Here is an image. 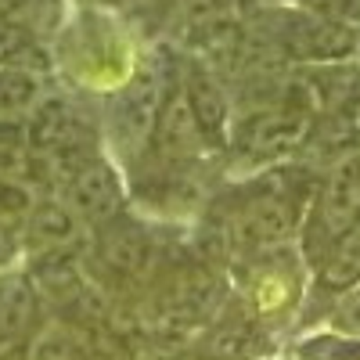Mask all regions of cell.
Here are the masks:
<instances>
[{
    "instance_id": "6da1fadb",
    "label": "cell",
    "mask_w": 360,
    "mask_h": 360,
    "mask_svg": "<svg viewBox=\"0 0 360 360\" xmlns=\"http://www.w3.org/2000/svg\"><path fill=\"white\" fill-rule=\"evenodd\" d=\"M231 299L224 266L205 259L198 249H166L141 299L130 307L134 332L159 349L202 335Z\"/></svg>"
},
{
    "instance_id": "5bb4252c",
    "label": "cell",
    "mask_w": 360,
    "mask_h": 360,
    "mask_svg": "<svg viewBox=\"0 0 360 360\" xmlns=\"http://www.w3.org/2000/svg\"><path fill=\"white\" fill-rule=\"evenodd\" d=\"M37 202V191L25 188V184H15V180H0V224L4 227H15L22 231L29 209Z\"/></svg>"
},
{
    "instance_id": "7a4b0ae2",
    "label": "cell",
    "mask_w": 360,
    "mask_h": 360,
    "mask_svg": "<svg viewBox=\"0 0 360 360\" xmlns=\"http://www.w3.org/2000/svg\"><path fill=\"white\" fill-rule=\"evenodd\" d=\"M144 51L141 33L123 18L98 8H69V18L51 40V69L58 86L105 101L137 72Z\"/></svg>"
},
{
    "instance_id": "2e32d148",
    "label": "cell",
    "mask_w": 360,
    "mask_h": 360,
    "mask_svg": "<svg viewBox=\"0 0 360 360\" xmlns=\"http://www.w3.org/2000/svg\"><path fill=\"white\" fill-rule=\"evenodd\" d=\"M303 8L321 15V18H332V22H353L360 18V0H303Z\"/></svg>"
},
{
    "instance_id": "52a82bcc",
    "label": "cell",
    "mask_w": 360,
    "mask_h": 360,
    "mask_svg": "<svg viewBox=\"0 0 360 360\" xmlns=\"http://www.w3.org/2000/svg\"><path fill=\"white\" fill-rule=\"evenodd\" d=\"M40 195L62 198L86 231H94L130 209L127 176L108 152L86 155V159H76L62 169H54Z\"/></svg>"
},
{
    "instance_id": "e0dca14e",
    "label": "cell",
    "mask_w": 360,
    "mask_h": 360,
    "mask_svg": "<svg viewBox=\"0 0 360 360\" xmlns=\"http://www.w3.org/2000/svg\"><path fill=\"white\" fill-rule=\"evenodd\" d=\"M18 256H22V231L0 224V270L15 266V259H18Z\"/></svg>"
},
{
    "instance_id": "4fadbf2b",
    "label": "cell",
    "mask_w": 360,
    "mask_h": 360,
    "mask_svg": "<svg viewBox=\"0 0 360 360\" xmlns=\"http://www.w3.org/2000/svg\"><path fill=\"white\" fill-rule=\"evenodd\" d=\"M295 353H299V360H360V339L324 332V335L303 339Z\"/></svg>"
},
{
    "instance_id": "7c38bea8",
    "label": "cell",
    "mask_w": 360,
    "mask_h": 360,
    "mask_svg": "<svg viewBox=\"0 0 360 360\" xmlns=\"http://www.w3.org/2000/svg\"><path fill=\"white\" fill-rule=\"evenodd\" d=\"M0 180H15L37 191V162L29 155L25 119H0Z\"/></svg>"
},
{
    "instance_id": "9c48e42d",
    "label": "cell",
    "mask_w": 360,
    "mask_h": 360,
    "mask_svg": "<svg viewBox=\"0 0 360 360\" xmlns=\"http://www.w3.org/2000/svg\"><path fill=\"white\" fill-rule=\"evenodd\" d=\"M86 227L72 217V209L54 198V195H37L33 209L22 224V256H44V252H62V249H79L86 242Z\"/></svg>"
},
{
    "instance_id": "ac0fdd59",
    "label": "cell",
    "mask_w": 360,
    "mask_h": 360,
    "mask_svg": "<svg viewBox=\"0 0 360 360\" xmlns=\"http://www.w3.org/2000/svg\"><path fill=\"white\" fill-rule=\"evenodd\" d=\"M0 360H29V346H22V349H11V353H0Z\"/></svg>"
},
{
    "instance_id": "9a60e30c",
    "label": "cell",
    "mask_w": 360,
    "mask_h": 360,
    "mask_svg": "<svg viewBox=\"0 0 360 360\" xmlns=\"http://www.w3.org/2000/svg\"><path fill=\"white\" fill-rule=\"evenodd\" d=\"M328 324H332L335 335L360 339V285H353L349 292H342V295L335 299L332 314H328Z\"/></svg>"
},
{
    "instance_id": "3957f363",
    "label": "cell",
    "mask_w": 360,
    "mask_h": 360,
    "mask_svg": "<svg viewBox=\"0 0 360 360\" xmlns=\"http://www.w3.org/2000/svg\"><path fill=\"white\" fill-rule=\"evenodd\" d=\"M176 62L180 54L169 44L148 47L137 72L101 101V134H105V152L115 159L119 169L134 166L159 127V115L166 108L169 90L176 86Z\"/></svg>"
},
{
    "instance_id": "8fae6325",
    "label": "cell",
    "mask_w": 360,
    "mask_h": 360,
    "mask_svg": "<svg viewBox=\"0 0 360 360\" xmlns=\"http://www.w3.org/2000/svg\"><path fill=\"white\" fill-rule=\"evenodd\" d=\"M76 8H98V11H108L115 18H123L127 25H134L141 37L155 33L159 25H166L180 0H76Z\"/></svg>"
},
{
    "instance_id": "8992f818",
    "label": "cell",
    "mask_w": 360,
    "mask_h": 360,
    "mask_svg": "<svg viewBox=\"0 0 360 360\" xmlns=\"http://www.w3.org/2000/svg\"><path fill=\"white\" fill-rule=\"evenodd\" d=\"M303 266H307V259L292 245L252 256L245 263L231 266L238 274L234 303L242 307L263 332H270V328L281 324L292 310L303 307V288H307Z\"/></svg>"
},
{
    "instance_id": "ba28073f",
    "label": "cell",
    "mask_w": 360,
    "mask_h": 360,
    "mask_svg": "<svg viewBox=\"0 0 360 360\" xmlns=\"http://www.w3.org/2000/svg\"><path fill=\"white\" fill-rule=\"evenodd\" d=\"M47 321V307L25 266L0 270V353L29 346Z\"/></svg>"
},
{
    "instance_id": "30bf717a",
    "label": "cell",
    "mask_w": 360,
    "mask_h": 360,
    "mask_svg": "<svg viewBox=\"0 0 360 360\" xmlns=\"http://www.w3.org/2000/svg\"><path fill=\"white\" fill-rule=\"evenodd\" d=\"M54 86H58L54 76L22 65H0V119H25Z\"/></svg>"
},
{
    "instance_id": "5b68a950",
    "label": "cell",
    "mask_w": 360,
    "mask_h": 360,
    "mask_svg": "<svg viewBox=\"0 0 360 360\" xmlns=\"http://www.w3.org/2000/svg\"><path fill=\"white\" fill-rule=\"evenodd\" d=\"M307 105H245L234 108L231 115V134H227V155L242 169H270L281 159H288L295 148H303L310 137Z\"/></svg>"
},
{
    "instance_id": "277c9868",
    "label": "cell",
    "mask_w": 360,
    "mask_h": 360,
    "mask_svg": "<svg viewBox=\"0 0 360 360\" xmlns=\"http://www.w3.org/2000/svg\"><path fill=\"white\" fill-rule=\"evenodd\" d=\"M166 249L169 245L159 238V227L148 217L127 209V213H119L115 220L86 234L83 263H86V274L115 303L119 314L123 307H134L141 299Z\"/></svg>"
}]
</instances>
